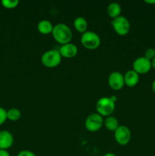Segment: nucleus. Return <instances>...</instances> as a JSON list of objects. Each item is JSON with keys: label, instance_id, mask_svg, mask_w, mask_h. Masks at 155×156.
I'll return each instance as SVG.
<instances>
[{"label": "nucleus", "instance_id": "nucleus-20", "mask_svg": "<svg viewBox=\"0 0 155 156\" xmlns=\"http://www.w3.org/2000/svg\"><path fill=\"white\" fill-rule=\"evenodd\" d=\"M7 120V111L0 107V126L2 125Z\"/></svg>", "mask_w": 155, "mask_h": 156}, {"label": "nucleus", "instance_id": "nucleus-16", "mask_svg": "<svg viewBox=\"0 0 155 156\" xmlns=\"http://www.w3.org/2000/svg\"><path fill=\"white\" fill-rule=\"evenodd\" d=\"M104 125L106 126V129L109 131H114L115 132V129L119 126V121L115 117H108L104 121Z\"/></svg>", "mask_w": 155, "mask_h": 156}, {"label": "nucleus", "instance_id": "nucleus-9", "mask_svg": "<svg viewBox=\"0 0 155 156\" xmlns=\"http://www.w3.org/2000/svg\"><path fill=\"white\" fill-rule=\"evenodd\" d=\"M108 83L110 88L115 91L122 89L125 85L124 76L119 72H113L108 78Z\"/></svg>", "mask_w": 155, "mask_h": 156}, {"label": "nucleus", "instance_id": "nucleus-6", "mask_svg": "<svg viewBox=\"0 0 155 156\" xmlns=\"http://www.w3.org/2000/svg\"><path fill=\"white\" fill-rule=\"evenodd\" d=\"M103 120L99 114H91L85 120V127L90 132L98 131L103 124Z\"/></svg>", "mask_w": 155, "mask_h": 156}, {"label": "nucleus", "instance_id": "nucleus-22", "mask_svg": "<svg viewBox=\"0 0 155 156\" xmlns=\"http://www.w3.org/2000/svg\"><path fill=\"white\" fill-rule=\"evenodd\" d=\"M0 156H11L9 152L5 149H0Z\"/></svg>", "mask_w": 155, "mask_h": 156}, {"label": "nucleus", "instance_id": "nucleus-19", "mask_svg": "<svg viewBox=\"0 0 155 156\" xmlns=\"http://www.w3.org/2000/svg\"><path fill=\"white\" fill-rule=\"evenodd\" d=\"M144 57L151 61L155 57V49L152 48V47L147 49L144 53Z\"/></svg>", "mask_w": 155, "mask_h": 156}, {"label": "nucleus", "instance_id": "nucleus-26", "mask_svg": "<svg viewBox=\"0 0 155 156\" xmlns=\"http://www.w3.org/2000/svg\"><path fill=\"white\" fill-rule=\"evenodd\" d=\"M152 89H153V92L155 93V79L153 80V83H152Z\"/></svg>", "mask_w": 155, "mask_h": 156}, {"label": "nucleus", "instance_id": "nucleus-23", "mask_svg": "<svg viewBox=\"0 0 155 156\" xmlns=\"http://www.w3.org/2000/svg\"><path fill=\"white\" fill-rule=\"evenodd\" d=\"M151 66L155 69V57L151 60Z\"/></svg>", "mask_w": 155, "mask_h": 156}, {"label": "nucleus", "instance_id": "nucleus-7", "mask_svg": "<svg viewBox=\"0 0 155 156\" xmlns=\"http://www.w3.org/2000/svg\"><path fill=\"white\" fill-rule=\"evenodd\" d=\"M114 137L119 144L125 146L131 140L132 134L130 129L127 126H119L114 132Z\"/></svg>", "mask_w": 155, "mask_h": 156}, {"label": "nucleus", "instance_id": "nucleus-14", "mask_svg": "<svg viewBox=\"0 0 155 156\" xmlns=\"http://www.w3.org/2000/svg\"><path fill=\"white\" fill-rule=\"evenodd\" d=\"M122 12V8L120 5L117 2H112L108 5L107 14L112 19L120 16V13Z\"/></svg>", "mask_w": 155, "mask_h": 156}, {"label": "nucleus", "instance_id": "nucleus-24", "mask_svg": "<svg viewBox=\"0 0 155 156\" xmlns=\"http://www.w3.org/2000/svg\"><path fill=\"white\" fill-rule=\"evenodd\" d=\"M145 2L147 3V4H155V0H152V1H148V0H146Z\"/></svg>", "mask_w": 155, "mask_h": 156}, {"label": "nucleus", "instance_id": "nucleus-17", "mask_svg": "<svg viewBox=\"0 0 155 156\" xmlns=\"http://www.w3.org/2000/svg\"><path fill=\"white\" fill-rule=\"evenodd\" d=\"M21 117V112L18 108H11L7 111V119L12 121H16Z\"/></svg>", "mask_w": 155, "mask_h": 156}, {"label": "nucleus", "instance_id": "nucleus-11", "mask_svg": "<svg viewBox=\"0 0 155 156\" xmlns=\"http://www.w3.org/2000/svg\"><path fill=\"white\" fill-rule=\"evenodd\" d=\"M59 51L62 57L69 59V58L74 57L77 55L78 47L74 44H71V43H68V44H65L61 46Z\"/></svg>", "mask_w": 155, "mask_h": 156}, {"label": "nucleus", "instance_id": "nucleus-10", "mask_svg": "<svg viewBox=\"0 0 155 156\" xmlns=\"http://www.w3.org/2000/svg\"><path fill=\"white\" fill-rule=\"evenodd\" d=\"M13 135L8 130L0 131V149H5L11 148L13 145Z\"/></svg>", "mask_w": 155, "mask_h": 156}, {"label": "nucleus", "instance_id": "nucleus-15", "mask_svg": "<svg viewBox=\"0 0 155 156\" xmlns=\"http://www.w3.org/2000/svg\"><path fill=\"white\" fill-rule=\"evenodd\" d=\"M74 26L76 30L84 34L88 29V21L84 17H77L74 21Z\"/></svg>", "mask_w": 155, "mask_h": 156}, {"label": "nucleus", "instance_id": "nucleus-5", "mask_svg": "<svg viewBox=\"0 0 155 156\" xmlns=\"http://www.w3.org/2000/svg\"><path fill=\"white\" fill-rule=\"evenodd\" d=\"M111 24H112L115 33L121 36L126 35L130 30V23H129V20L124 16L120 15V16L112 19L111 21Z\"/></svg>", "mask_w": 155, "mask_h": 156}, {"label": "nucleus", "instance_id": "nucleus-4", "mask_svg": "<svg viewBox=\"0 0 155 156\" xmlns=\"http://www.w3.org/2000/svg\"><path fill=\"white\" fill-rule=\"evenodd\" d=\"M81 43L88 50H96L100 45V38L97 34L89 30L82 34Z\"/></svg>", "mask_w": 155, "mask_h": 156}, {"label": "nucleus", "instance_id": "nucleus-3", "mask_svg": "<svg viewBox=\"0 0 155 156\" xmlns=\"http://www.w3.org/2000/svg\"><path fill=\"white\" fill-rule=\"evenodd\" d=\"M96 109L100 115L110 116L115 111V101L111 98H101L96 104Z\"/></svg>", "mask_w": 155, "mask_h": 156}, {"label": "nucleus", "instance_id": "nucleus-8", "mask_svg": "<svg viewBox=\"0 0 155 156\" xmlns=\"http://www.w3.org/2000/svg\"><path fill=\"white\" fill-rule=\"evenodd\" d=\"M152 68L151 61L147 59L144 56L138 57L134 61L133 70L139 74H146Z\"/></svg>", "mask_w": 155, "mask_h": 156}, {"label": "nucleus", "instance_id": "nucleus-25", "mask_svg": "<svg viewBox=\"0 0 155 156\" xmlns=\"http://www.w3.org/2000/svg\"><path fill=\"white\" fill-rule=\"evenodd\" d=\"M103 156H116V155H115L114 153H112V152H109V153L105 154Z\"/></svg>", "mask_w": 155, "mask_h": 156}, {"label": "nucleus", "instance_id": "nucleus-2", "mask_svg": "<svg viewBox=\"0 0 155 156\" xmlns=\"http://www.w3.org/2000/svg\"><path fill=\"white\" fill-rule=\"evenodd\" d=\"M62 60L59 51L57 50H50L46 51L41 56V62L48 68H54L60 64Z\"/></svg>", "mask_w": 155, "mask_h": 156}, {"label": "nucleus", "instance_id": "nucleus-18", "mask_svg": "<svg viewBox=\"0 0 155 156\" xmlns=\"http://www.w3.org/2000/svg\"><path fill=\"white\" fill-rule=\"evenodd\" d=\"M3 7L8 9H12L16 8L19 4L18 0H2L1 2Z\"/></svg>", "mask_w": 155, "mask_h": 156}, {"label": "nucleus", "instance_id": "nucleus-21", "mask_svg": "<svg viewBox=\"0 0 155 156\" xmlns=\"http://www.w3.org/2000/svg\"><path fill=\"white\" fill-rule=\"evenodd\" d=\"M17 156H36L34 153L29 150H22L18 154Z\"/></svg>", "mask_w": 155, "mask_h": 156}, {"label": "nucleus", "instance_id": "nucleus-13", "mask_svg": "<svg viewBox=\"0 0 155 156\" xmlns=\"http://www.w3.org/2000/svg\"><path fill=\"white\" fill-rule=\"evenodd\" d=\"M38 31L42 34H49L53 30V25L48 20H42L37 24Z\"/></svg>", "mask_w": 155, "mask_h": 156}, {"label": "nucleus", "instance_id": "nucleus-1", "mask_svg": "<svg viewBox=\"0 0 155 156\" xmlns=\"http://www.w3.org/2000/svg\"><path fill=\"white\" fill-rule=\"evenodd\" d=\"M53 38L57 41L59 44H68L72 39V32L68 25L62 23L56 24L53 27L52 31Z\"/></svg>", "mask_w": 155, "mask_h": 156}, {"label": "nucleus", "instance_id": "nucleus-12", "mask_svg": "<svg viewBox=\"0 0 155 156\" xmlns=\"http://www.w3.org/2000/svg\"><path fill=\"white\" fill-rule=\"evenodd\" d=\"M139 81V75L135 71L132 70H129L126 72V73L124 76V82L127 86L132 87L135 86L138 83Z\"/></svg>", "mask_w": 155, "mask_h": 156}]
</instances>
